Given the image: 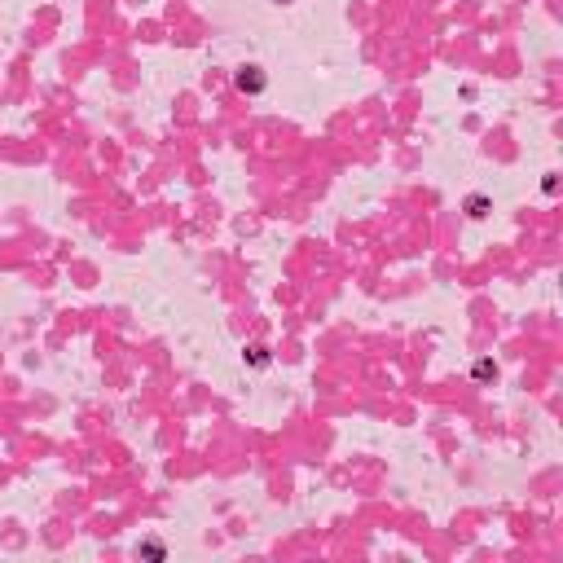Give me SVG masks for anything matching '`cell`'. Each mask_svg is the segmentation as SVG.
I'll list each match as a JSON object with an SVG mask.
<instances>
[{"instance_id":"obj_1","label":"cell","mask_w":563,"mask_h":563,"mask_svg":"<svg viewBox=\"0 0 563 563\" xmlns=\"http://www.w3.org/2000/svg\"><path fill=\"white\" fill-rule=\"evenodd\" d=\"M238 88H242V92H260V88H264V75H260V66H242V75H238Z\"/></svg>"},{"instance_id":"obj_2","label":"cell","mask_w":563,"mask_h":563,"mask_svg":"<svg viewBox=\"0 0 563 563\" xmlns=\"http://www.w3.org/2000/svg\"><path fill=\"white\" fill-rule=\"evenodd\" d=\"M488 374H497V366H493V361H479V366H475V379H488Z\"/></svg>"}]
</instances>
